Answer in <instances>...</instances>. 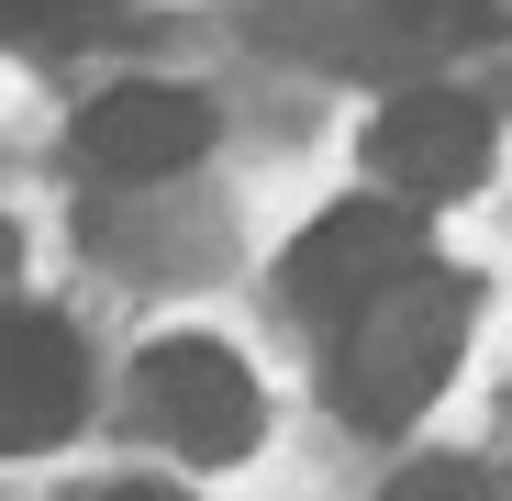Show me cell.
I'll return each mask as SVG.
<instances>
[{"instance_id": "6da1fadb", "label": "cell", "mask_w": 512, "mask_h": 501, "mask_svg": "<svg viewBox=\"0 0 512 501\" xmlns=\"http://www.w3.org/2000/svg\"><path fill=\"white\" fill-rule=\"evenodd\" d=\"M245 34L268 56L323 67V78H390V90H412V78H435L446 56L501 45L512 12L501 0H268Z\"/></svg>"}, {"instance_id": "7a4b0ae2", "label": "cell", "mask_w": 512, "mask_h": 501, "mask_svg": "<svg viewBox=\"0 0 512 501\" xmlns=\"http://www.w3.org/2000/svg\"><path fill=\"white\" fill-rule=\"evenodd\" d=\"M468 279H401L390 301H368L357 323H334V346H323V401L346 412V424L368 435H401L423 401H435L457 379V346H468Z\"/></svg>"}, {"instance_id": "3957f363", "label": "cell", "mask_w": 512, "mask_h": 501, "mask_svg": "<svg viewBox=\"0 0 512 501\" xmlns=\"http://www.w3.org/2000/svg\"><path fill=\"white\" fill-rule=\"evenodd\" d=\"M401 279H423V234L401 201H334L323 223H301V245L279 257V301L301 323H357L368 301H390Z\"/></svg>"}, {"instance_id": "277c9868", "label": "cell", "mask_w": 512, "mask_h": 501, "mask_svg": "<svg viewBox=\"0 0 512 501\" xmlns=\"http://www.w3.org/2000/svg\"><path fill=\"white\" fill-rule=\"evenodd\" d=\"M134 412H145V435H167L201 468H223L268 435V401H256V379L223 334H156L134 357Z\"/></svg>"}, {"instance_id": "5b68a950", "label": "cell", "mask_w": 512, "mask_h": 501, "mask_svg": "<svg viewBox=\"0 0 512 501\" xmlns=\"http://www.w3.org/2000/svg\"><path fill=\"white\" fill-rule=\"evenodd\" d=\"M67 156L90 167V179H112V190H156V179H179V167L212 156V101L156 90V78H123V90H101L90 112H78Z\"/></svg>"}, {"instance_id": "8992f818", "label": "cell", "mask_w": 512, "mask_h": 501, "mask_svg": "<svg viewBox=\"0 0 512 501\" xmlns=\"http://www.w3.org/2000/svg\"><path fill=\"white\" fill-rule=\"evenodd\" d=\"M368 167L401 201H457L490 167V112L468 90H446V78H412V90H390L379 123H368Z\"/></svg>"}, {"instance_id": "52a82bcc", "label": "cell", "mask_w": 512, "mask_h": 501, "mask_svg": "<svg viewBox=\"0 0 512 501\" xmlns=\"http://www.w3.org/2000/svg\"><path fill=\"white\" fill-rule=\"evenodd\" d=\"M78 412H90V357L78 334L34 301H0V457H34L67 446Z\"/></svg>"}, {"instance_id": "ba28073f", "label": "cell", "mask_w": 512, "mask_h": 501, "mask_svg": "<svg viewBox=\"0 0 512 501\" xmlns=\"http://www.w3.org/2000/svg\"><path fill=\"white\" fill-rule=\"evenodd\" d=\"M101 0H0V45H78Z\"/></svg>"}, {"instance_id": "9c48e42d", "label": "cell", "mask_w": 512, "mask_h": 501, "mask_svg": "<svg viewBox=\"0 0 512 501\" xmlns=\"http://www.w3.org/2000/svg\"><path fill=\"white\" fill-rule=\"evenodd\" d=\"M379 501H512L490 468H468V457H423V468H401Z\"/></svg>"}, {"instance_id": "30bf717a", "label": "cell", "mask_w": 512, "mask_h": 501, "mask_svg": "<svg viewBox=\"0 0 512 501\" xmlns=\"http://www.w3.org/2000/svg\"><path fill=\"white\" fill-rule=\"evenodd\" d=\"M90 501H179V490H156V479H112V490H90Z\"/></svg>"}, {"instance_id": "8fae6325", "label": "cell", "mask_w": 512, "mask_h": 501, "mask_svg": "<svg viewBox=\"0 0 512 501\" xmlns=\"http://www.w3.org/2000/svg\"><path fill=\"white\" fill-rule=\"evenodd\" d=\"M12 257H23V234H12V223H0V268H12Z\"/></svg>"}]
</instances>
